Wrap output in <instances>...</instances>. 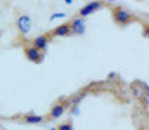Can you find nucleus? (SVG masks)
<instances>
[{
    "label": "nucleus",
    "instance_id": "f257e3e1",
    "mask_svg": "<svg viewBox=\"0 0 149 130\" xmlns=\"http://www.w3.org/2000/svg\"><path fill=\"white\" fill-rule=\"evenodd\" d=\"M111 16H113L114 24H118L121 28L132 24L134 21H137V17L130 10H127L125 7H121V5H111Z\"/></svg>",
    "mask_w": 149,
    "mask_h": 130
},
{
    "label": "nucleus",
    "instance_id": "f03ea898",
    "mask_svg": "<svg viewBox=\"0 0 149 130\" xmlns=\"http://www.w3.org/2000/svg\"><path fill=\"white\" fill-rule=\"evenodd\" d=\"M70 108V97H61L57 102H54V106L50 108V111L47 113L45 116V122H54V120H59Z\"/></svg>",
    "mask_w": 149,
    "mask_h": 130
},
{
    "label": "nucleus",
    "instance_id": "7ed1b4c3",
    "mask_svg": "<svg viewBox=\"0 0 149 130\" xmlns=\"http://www.w3.org/2000/svg\"><path fill=\"white\" fill-rule=\"evenodd\" d=\"M104 7H106V2H102V0H88V2L78 10V16H80V17H88V16L95 14L97 10H101V9H104Z\"/></svg>",
    "mask_w": 149,
    "mask_h": 130
},
{
    "label": "nucleus",
    "instance_id": "20e7f679",
    "mask_svg": "<svg viewBox=\"0 0 149 130\" xmlns=\"http://www.w3.org/2000/svg\"><path fill=\"white\" fill-rule=\"evenodd\" d=\"M16 28H17V31H19L23 37L28 35V33L31 31V28H33V24H31V17H30L28 14H19L17 19H16Z\"/></svg>",
    "mask_w": 149,
    "mask_h": 130
},
{
    "label": "nucleus",
    "instance_id": "39448f33",
    "mask_svg": "<svg viewBox=\"0 0 149 130\" xmlns=\"http://www.w3.org/2000/svg\"><path fill=\"white\" fill-rule=\"evenodd\" d=\"M49 35H50L52 38H64V37H71V35H73V33H71V23L68 21V23L57 24L56 28H52V30L49 31Z\"/></svg>",
    "mask_w": 149,
    "mask_h": 130
},
{
    "label": "nucleus",
    "instance_id": "423d86ee",
    "mask_svg": "<svg viewBox=\"0 0 149 130\" xmlns=\"http://www.w3.org/2000/svg\"><path fill=\"white\" fill-rule=\"evenodd\" d=\"M24 56H26V59L30 63H35V64H40L43 61V57H45V54L42 50H38L37 47H33L31 43L24 47Z\"/></svg>",
    "mask_w": 149,
    "mask_h": 130
},
{
    "label": "nucleus",
    "instance_id": "0eeeda50",
    "mask_svg": "<svg viewBox=\"0 0 149 130\" xmlns=\"http://www.w3.org/2000/svg\"><path fill=\"white\" fill-rule=\"evenodd\" d=\"M50 40H52V37H50V35H49V31H47V33H43V35L35 37V38L31 40V45H33V47H37L38 50H42V52L45 54V52H47V49H49Z\"/></svg>",
    "mask_w": 149,
    "mask_h": 130
},
{
    "label": "nucleus",
    "instance_id": "6e6552de",
    "mask_svg": "<svg viewBox=\"0 0 149 130\" xmlns=\"http://www.w3.org/2000/svg\"><path fill=\"white\" fill-rule=\"evenodd\" d=\"M70 23H71V33L73 35H83L85 33V17L74 16Z\"/></svg>",
    "mask_w": 149,
    "mask_h": 130
},
{
    "label": "nucleus",
    "instance_id": "1a4fd4ad",
    "mask_svg": "<svg viewBox=\"0 0 149 130\" xmlns=\"http://www.w3.org/2000/svg\"><path fill=\"white\" fill-rule=\"evenodd\" d=\"M21 122L26 123V125H40L45 122V116H40V115H35V113H26L21 116Z\"/></svg>",
    "mask_w": 149,
    "mask_h": 130
},
{
    "label": "nucleus",
    "instance_id": "9d476101",
    "mask_svg": "<svg viewBox=\"0 0 149 130\" xmlns=\"http://www.w3.org/2000/svg\"><path fill=\"white\" fill-rule=\"evenodd\" d=\"M66 17V14L64 12H56V14H50V21H54V19H64Z\"/></svg>",
    "mask_w": 149,
    "mask_h": 130
},
{
    "label": "nucleus",
    "instance_id": "9b49d317",
    "mask_svg": "<svg viewBox=\"0 0 149 130\" xmlns=\"http://www.w3.org/2000/svg\"><path fill=\"white\" fill-rule=\"evenodd\" d=\"M64 2H66L68 5H71V3H73V0H64Z\"/></svg>",
    "mask_w": 149,
    "mask_h": 130
},
{
    "label": "nucleus",
    "instance_id": "f8f14e48",
    "mask_svg": "<svg viewBox=\"0 0 149 130\" xmlns=\"http://www.w3.org/2000/svg\"><path fill=\"white\" fill-rule=\"evenodd\" d=\"M102 2H109V3H113V2H114V0H102Z\"/></svg>",
    "mask_w": 149,
    "mask_h": 130
},
{
    "label": "nucleus",
    "instance_id": "ddd939ff",
    "mask_svg": "<svg viewBox=\"0 0 149 130\" xmlns=\"http://www.w3.org/2000/svg\"><path fill=\"white\" fill-rule=\"evenodd\" d=\"M139 130H148V129H146V127H141V129H139Z\"/></svg>",
    "mask_w": 149,
    "mask_h": 130
},
{
    "label": "nucleus",
    "instance_id": "4468645a",
    "mask_svg": "<svg viewBox=\"0 0 149 130\" xmlns=\"http://www.w3.org/2000/svg\"><path fill=\"white\" fill-rule=\"evenodd\" d=\"M50 130H57V129H56V127H50Z\"/></svg>",
    "mask_w": 149,
    "mask_h": 130
},
{
    "label": "nucleus",
    "instance_id": "2eb2a0df",
    "mask_svg": "<svg viewBox=\"0 0 149 130\" xmlns=\"http://www.w3.org/2000/svg\"><path fill=\"white\" fill-rule=\"evenodd\" d=\"M0 33H2V31H0Z\"/></svg>",
    "mask_w": 149,
    "mask_h": 130
},
{
    "label": "nucleus",
    "instance_id": "dca6fc26",
    "mask_svg": "<svg viewBox=\"0 0 149 130\" xmlns=\"http://www.w3.org/2000/svg\"><path fill=\"white\" fill-rule=\"evenodd\" d=\"M73 130H74V129H73Z\"/></svg>",
    "mask_w": 149,
    "mask_h": 130
}]
</instances>
